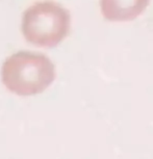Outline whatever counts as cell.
<instances>
[{
	"instance_id": "cell-2",
	"label": "cell",
	"mask_w": 153,
	"mask_h": 159,
	"mask_svg": "<svg viewBox=\"0 0 153 159\" xmlns=\"http://www.w3.org/2000/svg\"><path fill=\"white\" fill-rule=\"evenodd\" d=\"M71 27V15L54 1L37 2L24 11L23 37L34 46L54 48L67 38Z\"/></svg>"
},
{
	"instance_id": "cell-1",
	"label": "cell",
	"mask_w": 153,
	"mask_h": 159,
	"mask_svg": "<svg viewBox=\"0 0 153 159\" xmlns=\"http://www.w3.org/2000/svg\"><path fill=\"white\" fill-rule=\"evenodd\" d=\"M55 79V67L46 55L31 51H18L1 67V81L18 96L43 93Z\"/></svg>"
},
{
	"instance_id": "cell-3",
	"label": "cell",
	"mask_w": 153,
	"mask_h": 159,
	"mask_svg": "<svg viewBox=\"0 0 153 159\" xmlns=\"http://www.w3.org/2000/svg\"><path fill=\"white\" fill-rule=\"evenodd\" d=\"M150 0H99L104 19L110 22H129L140 17Z\"/></svg>"
}]
</instances>
